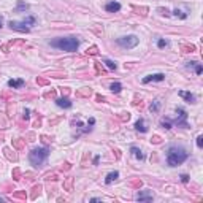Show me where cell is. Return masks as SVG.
<instances>
[{
	"mask_svg": "<svg viewBox=\"0 0 203 203\" xmlns=\"http://www.w3.org/2000/svg\"><path fill=\"white\" fill-rule=\"evenodd\" d=\"M103 62L106 63V67H108V68H111V70H116V68H117V65H116V63H114L113 60H109V59H105Z\"/></svg>",
	"mask_w": 203,
	"mask_h": 203,
	"instance_id": "cell-17",
	"label": "cell"
},
{
	"mask_svg": "<svg viewBox=\"0 0 203 203\" xmlns=\"http://www.w3.org/2000/svg\"><path fill=\"white\" fill-rule=\"evenodd\" d=\"M0 27H2V22H0Z\"/></svg>",
	"mask_w": 203,
	"mask_h": 203,
	"instance_id": "cell-23",
	"label": "cell"
},
{
	"mask_svg": "<svg viewBox=\"0 0 203 203\" xmlns=\"http://www.w3.org/2000/svg\"><path fill=\"white\" fill-rule=\"evenodd\" d=\"M152 198H154V195H152L151 190H143V192L136 193V200L138 201H151Z\"/></svg>",
	"mask_w": 203,
	"mask_h": 203,
	"instance_id": "cell-5",
	"label": "cell"
},
{
	"mask_svg": "<svg viewBox=\"0 0 203 203\" xmlns=\"http://www.w3.org/2000/svg\"><path fill=\"white\" fill-rule=\"evenodd\" d=\"M187 157H189V154L186 152V149H184V147H178V146L170 147L168 152H167V162H168L170 167H178V165H181Z\"/></svg>",
	"mask_w": 203,
	"mask_h": 203,
	"instance_id": "cell-1",
	"label": "cell"
},
{
	"mask_svg": "<svg viewBox=\"0 0 203 203\" xmlns=\"http://www.w3.org/2000/svg\"><path fill=\"white\" fill-rule=\"evenodd\" d=\"M193 67H195V73H197V75H201L203 68H201V65H200V63H198V62H195V63H193Z\"/></svg>",
	"mask_w": 203,
	"mask_h": 203,
	"instance_id": "cell-18",
	"label": "cell"
},
{
	"mask_svg": "<svg viewBox=\"0 0 203 203\" xmlns=\"http://www.w3.org/2000/svg\"><path fill=\"white\" fill-rule=\"evenodd\" d=\"M105 10L108 13H117L119 10H121V3H117V2H108L105 5Z\"/></svg>",
	"mask_w": 203,
	"mask_h": 203,
	"instance_id": "cell-8",
	"label": "cell"
},
{
	"mask_svg": "<svg viewBox=\"0 0 203 203\" xmlns=\"http://www.w3.org/2000/svg\"><path fill=\"white\" fill-rule=\"evenodd\" d=\"M163 79H165L163 73H155V75H149V76L143 78V84H147V82H151V81H163Z\"/></svg>",
	"mask_w": 203,
	"mask_h": 203,
	"instance_id": "cell-6",
	"label": "cell"
},
{
	"mask_svg": "<svg viewBox=\"0 0 203 203\" xmlns=\"http://www.w3.org/2000/svg\"><path fill=\"white\" fill-rule=\"evenodd\" d=\"M135 128H136V130H140V132H146L147 130V128L144 127V121H143V119H138V122L135 124Z\"/></svg>",
	"mask_w": 203,
	"mask_h": 203,
	"instance_id": "cell-13",
	"label": "cell"
},
{
	"mask_svg": "<svg viewBox=\"0 0 203 203\" xmlns=\"http://www.w3.org/2000/svg\"><path fill=\"white\" fill-rule=\"evenodd\" d=\"M116 43L121 46V48H125V49H132L138 44V38L135 35H127V36H121V38H117Z\"/></svg>",
	"mask_w": 203,
	"mask_h": 203,
	"instance_id": "cell-4",
	"label": "cell"
},
{
	"mask_svg": "<svg viewBox=\"0 0 203 203\" xmlns=\"http://www.w3.org/2000/svg\"><path fill=\"white\" fill-rule=\"evenodd\" d=\"M56 103H57V106H60V108H71V102H70L67 97L57 98V100H56Z\"/></svg>",
	"mask_w": 203,
	"mask_h": 203,
	"instance_id": "cell-9",
	"label": "cell"
},
{
	"mask_svg": "<svg viewBox=\"0 0 203 203\" xmlns=\"http://www.w3.org/2000/svg\"><path fill=\"white\" fill-rule=\"evenodd\" d=\"M179 95H181L182 98H186L189 103H195V100H197V97L193 95V94H190V92H184V90H181V92H179Z\"/></svg>",
	"mask_w": 203,
	"mask_h": 203,
	"instance_id": "cell-10",
	"label": "cell"
},
{
	"mask_svg": "<svg viewBox=\"0 0 203 203\" xmlns=\"http://www.w3.org/2000/svg\"><path fill=\"white\" fill-rule=\"evenodd\" d=\"M159 106H160V102H159V100H155L154 103H151L149 109H151L152 113H157V111H159Z\"/></svg>",
	"mask_w": 203,
	"mask_h": 203,
	"instance_id": "cell-16",
	"label": "cell"
},
{
	"mask_svg": "<svg viewBox=\"0 0 203 203\" xmlns=\"http://www.w3.org/2000/svg\"><path fill=\"white\" fill-rule=\"evenodd\" d=\"M25 25H27L25 22H14V21L10 22V27L17 32H29V27H25Z\"/></svg>",
	"mask_w": 203,
	"mask_h": 203,
	"instance_id": "cell-7",
	"label": "cell"
},
{
	"mask_svg": "<svg viewBox=\"0 0 203 203\" xmlns=\"http://www.w3.org/2000/svg\"><path fill=\"white\" fill-rule=\"evenodd\" d=\"M181 181L182 182H187L189 181V176H187V174H181Z\"/></svg>",
	"mask_w": 203,
	"mask_h": 203,
	"instance_id": "cell-22",
	"label": "cell"
},
{
	"mask_svg": "<svg viewBox=\"0 0 203 203\" xmlns=\"http://www.w3.org/2000/svg\"><path fill=\"white\" fill-rule=\"evenodd\" d=\"M51 46L54 48H59L62 51H67V52H73L78 49L79 41L76 36H63V38H56L51 41Z\"/></svg>",
	"mask_w": 203,
	"mask_h": 203,
	"instance_id": "cell-2",
	"label": "cell"
},
{
	"mask_svg": "<svg viewBox=\"0 0 203 203\" xmlns=\"http://www.w3.org/2000/svg\"><path fill=\"white\" fill-rule=\"evenodd\" d=\"M24 22H25V24H33V22H35V17H32V16H30V17H27V19H25Z\"/></svg>",
	"mask_w": 203,
	"mask_h": 203,
	"instance_id": "cell-20",
	"label": "cell"
},
{
	"mask_svg": "<svg viewBox=\"0 0 203 203\" xmlns=\"http://www.w3.org/2000/svg\"><path fill=\"white\" fill-rule=\"evenodd\" d=\"M22 86H24V79H10L8 81V87L16 89V87H22Z\"/></svg>",
	"mask_w": 203,
	"mask_h": 203,
	"instance_id": "cell-11",
	"label": "cell"
},
{
	"mask_svg": "<svg viewBox=\"0 0 203 203\" xmlns=\"http://www.w3.org/2000/svg\"><path fill=\"white\" fill-rule=\"evenodd\" d=\"M49 155V149L48 147H38V149H33L30 154H29V160L33 167H38L41 165Z\"/></svg>",
	"mask_w": 203,
	"mask_h": 203,
	"instance_id": "cell-3",
	"label": "cell"
},
{
	"mask_svg": "<svg viewBox=\"0 0 203 203\" xmlns=\"http://www.w3.org/2000/svg\"><path fill=\"white\" fill-rule=\"evenodd\" d=\"M197 146H198V147L203 146V136H198V138H197Z\"/></svg>",
	"mask_w": 203,
	"mask_h": 203,
	"instance_id": "cell-21",
	"label": "cell"
},
{
	"mask_svg": "<svg viewBox=\"0 0 203 203\" xmlns=\"http://www.w3.org/2000/svg\"><path fill=\"white\" fill-rule=\"evenodd\" d=\"M109 89H111V92H114V94H119V92H121V89H122V86L119 84V82H113V84L109 86Z\"/></svg>",
	"mask_w": 203,
	"mask_h": 203,
	"instance_id": "cell-14",
	"label": "cell"
},
{
	"mask_svg": "<svg viewBox=\"0 0 203 203\" xmlns=\"http://www.w3.org/2000/svg\"><path fill=\"white\" fill-rule=\"evenodd\" d=\"M117 176H119V173H117V171H111V173H108V176H106L105 182H106V184H111L113 181H116V179H117Z\"/></svg>",
	"mask_w": 203,
	"mask_h": 203,
	"instance_id": "cell-12",
	"label": "cell"
},
{
	"mask_svg": "<svg viewBox=\"0 0 203 203\" xmlns=\"http://www.w3.org/2000/svg\"><path fill=\"white\" fill-rule=\"evenodd\" d=\"M132 152H133V155H135L136 159H140V160H143V159H144V155L141 154V151L138 149V147H135V146H133V147H132Z\"/></svg>",
	"mask_w": 203,
	"mask_h": 203,
	"instance_id": "cell-15",
	"label": "cell"
},
{
	"mask_svg": "<svg viewBox=\"0 0 203 203\" xmlns=\"http://www.w3.org/2000/svg\"><path fill=\"white\" fill-rule=\"evenodd\" d=\"M157 46H159V48H165V46H168V41L167 40H159L157 41Z\"/></svg>",
	"mask_w": 203,
	"mask_h": 203,
	"instance_id": "cell-19",
	"label": "cell"
}]
</instances>
